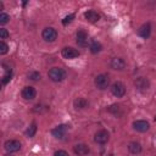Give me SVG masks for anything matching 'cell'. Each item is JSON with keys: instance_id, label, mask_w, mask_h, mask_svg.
<instances>
[{"instance_id": "1", "label": "cell", "mask_w": 156, "mask_h": 156, "mask_svg": "<svg viewBox=\"0 0 156 156\" xmlns=\"http://www.w3.org/2000/svg\"><path fill=\"white\" fill-rule=\"evenodd\" d=\"M48 76H49V78H50L52 82H62V80L66 78L67 73H66V71H65L63 68L54 67V68H51V69L49 71Z\"/></svg>"}, {"instance_id": "2", "label": "cell", "mask_w": 156, "mask_h": 156, "mask_svg": "<svg viewBox=\"0 0 156 156\" xmlns=\"http://www.w3.org/2000/svg\"><path fill=\"white\" fill-rule=\"evenodd\" d=\"M41 37H43V39H44L45 41L52 43V41H55L56 38H57V32H56V29L52 28V27H46V28L43 30Z\"/></svg>"}, {"instance_id": "3", "label": "cell", "mask_w": 156, "mask_h": 156, "mask_svg": "<svg viewBox=\"0 0 156 156\" xmlns=\"http://www.w3.org/2000/svg\"><path fill=\"white\" fill-rule=\"evenodd\" d=\"M108 83H110V79L107 74H99L95 78V85L98 89H101V90L106 89L108 87Z\"/></svg>"}, {"instance_id": "4", "label": "cell", "mask_w": 156, "mask_h": 156, "mask_svg": "<svg viewBox=\"0 0 156 156\" xmlns=\"http://www.w3.org/2000/svg\"><path fill=\"white\" fill-rule=\"evenodd\" d=\"M111 93L117 98H122L126 94V87L121 82H115L111 87Z\"/></svg>"}, {"instance_id": "5", "label": "cell", "mask_w": 156, "mask_h": 156, "mask_svg": "<svg viewBox=\"0 0 156 156\" xmlns=\"http://www.w3.org/2000/svg\"><path fill=\"white\" fill-rule=\"evenodd\" d=\"M68 128L69 127L67 124H60V126H57L56 128H54L51 130V134L55 138H57V139H63L65 135H66V133H67V130H68Z\"/></svg>"}, {"instance_id": "6", "label": "cell", "mask_w": 156, "mask_h": 156, "mask_svg": "<svg viewBox=\"0 0 156 156\" xmlns=\"http://www.w3.org/2000/svg\"><path fill=\"white\" fill-rule=\"evenodd\" d=\"M4 146H5V150L10 154L11 152H17L21 149V143L18 140H7L4 144Z\"/></svg>"}, {"instance_id": "7", "label": "cell", "mask_w": 156, "mask_h": 156, "mask_svg": "<svg viewBox=\"0 0 156 156\" xmlns=\"http://www.w3.org/2000/svg\"><path fill=\"white\" fill-rule=\"evenodd\" d=\"M108 138H110V134L107 133V130L101 129V130H98V132L95 133L94 140H95L98 144H105V143L108 141Z\"/></svg>"}, {"instance_id": "8", "label": "cell", "mask_w": 156, "mask_h": 156, "mask_svg": "<svg viewBox=\"0 0 156 156\" xmlns=\"http://www.w3.org/2000/svg\"><path fill=\"white\" fill-rule=\"evenodd\" d=\"M133 128H134L136 132L144 133V132H147V130H149L150 124H149V122H146V121H144V119H139V121L133 122Z\"/></svg>"}, {"instance_id": "9", "label": "cell", "mask_w": 156, "mask_h": 156, "mask_svg": "<svg viewBox=\"0 0 156 156\" xmlns=\"http://www.w3.org/2000/svg\"><path fill=\"white\" fill-rule=\"evenodd\" d=\"M61 55L65 57V58H74V57H78L79 56V51L71 48V46H66L62 49L61 51Z\"/></svg>"}, {"instance_id": "10", "label": "cell", "mask_w": 156, "mask_h": 156, "mask_svg": "<svg viewBox=\"0 0 156 156\" xmlns=\"http://www.w3.org/2000/svg\"><path fill=\"white\" fill-rule=\"evenodd\" d=\"M77 44L79 46H83V48L88 45V34L85 30L80 29L77 32Z\"/></svg>"}, {"instance_id": "11", "label": "cell", "mask_w": 156, "mask_h": 156, "mask_svg": "<svg viewBox=\"0 0 156 156\" xmlns=\"http://www.w3.org/2000/svg\"><path fill=\"white\" fill-rule=\"evenodd\" d=\"M134 85H135V88H136L138 90L144 91V90H147V88H149L150 84H149V80H147L146 78H144V77H139V78L135 79Z\"/></svg>"}, {"instance_id": "12", "label": "cell", "mask_w": 156, "mask_h": 156, "mask_svg": "<svg viewBox=\"0 0 156 156\" xmlns=\"http://www.w3.org/2000/svg\"><path fill=\"white\" fill-rule=\"evenodd\" d=\"M37 95V90L33 87H24L22 90V98L26 100H33Z\"/></svg>"}, {"instance_id": "13", "label": "cell", "mask_w": 156, "mask_h": 156, "mask_svg": "<svg viewBox=\"0 0 156 156\" xmlns=\"http://www.w3.org/2000/svg\"><path fill=\"white\" fill-rule=\"evenodd\" d=\"M73 151L77 156H87L89 154V147L85 144H77L73 146Z\"/></svg>"}, {"instance_id": "14", "label": "cell", "mask_w": 156, "mask_h": 156, "mask_svg": "<svg viewBox=\"0 0 156 156\" xmlns=\"http://www.w3.org/2000/svg\"><path fill=\"white\" fill-rule=\"evenodd\" d=\"M111 67L113 68V69H116V71H122V69H124V67H126V62H124V60L123 58H121V57H113L112 60H111Z\"/></svg>"}, {"instance_id": "15", "label": "cell", "mask_w": 156, "mask_h": 156, "mask_svg": "<svg viewBox=\"0 0 156 156\" xmlns=\"http://www.w3.org/2000/svg\"><path fill=\"white\" fill-rule=\"evenodd\" d=\"M138 34H139L141 38L147 39V38L150 37V34H151V26H150V23L143 24V26L138 29Z\"/></svg>"}, {"instance_id": "16", "label": "cell", "mask_w": 156, "mask_h": 156, "mask_svg": "<svg viewBox=\"0 0 156 156\" xmlns=\"http://www.w3.org/2000/svg\"><path fill=\"white\" fill-rule=\"evenodd\" d=\"M84 17L87 18V21H89V22H91V23H95V22H98V21L100 20V15H99L98 12H95L94 10L87 11V12L84 13Z\"/></svg>"}, {"instance_id": "17", "label": "cell", "mask_w": 156, "mask_h": 156, "mask_svg": "<svg viewBox=\"0 0 156 156\" xmlns=\"http://www.w3.org/2000/svg\"><path fill=\"white\" fill-rule=\"evenodd\" d=\"M128 150H129L130 154L136 155V154H139L141 151V145L139 143H136V141H132V143L128 144Z\"/></svg>"}, {"instance_id": "18", "label": "cell", "mask_w": 156, "mask_h": 156, "mask_svg": "<svg viewBox=\"0 0 156 156\" xmlns=\"http://www.w3.org/2000/svg\"><path fill=\"white\" fill-rule=\"evenodd\" d=\"M73 104H74V107H76L77 110H82V108H85V107L88 106V101H87L84 98H78V99H76Z\"/></svg>"}, {"instance_id": "19", "label": "cell", "mask_w": 156, "mask_h": 156, "mask_svg": "<svg viewBox=\"0 0 156 156\" xmlns=\"http://www.w3.org/2000/svg\"><path fill=\"white\" fill-rule=\"evenodd\" d=\"M89 49H90V51H91L93 54H98V52H100V51H101V49H102V45H101L99 41H96V40H93V41L90 43V46H89Z\"/></svg>"}, {"instance_id": "20", "label": "cell", "mask_w": 156, "mask_h": 156, "mask_svg": "<svg viewBox=\"0 0 156 156\" xmlns=\"http://www.w3.org/2000/svg\"><path fill=\"white\" fill-rule=\"evenodd\" d=\"M35 132H37V124L33 122L32 124H30V127L27 129V132H26V134H27V136H29V138H32V136H34V134H35Z\"/></svg>"}, {"instance_id": "21", "label": "cell", "mask_w": 156, "mask_h": 156, "mask_svg": "<svg viewBox=\"0 0 156 156\" xmlns=\"http://www.w3.org/2000/svg\"><path fill=\"white\" fill-rule=\"evenodd\" d=\"M9 21H10V16L7 13H5V12H1L0 13V23L1 24H6Z\"/></svg>"}, {"instance_id": "22", "label": "cell", "mask_w": 156, "mask_h": 156, "mask_svg": "<svg viewBox=\"0 0 156 156\" xmlns=\"http://www.w3.org/2000/svg\"><path fill=\"white\" fill-rule=\"evenodd\" d=\"M28 78L32 79V80H39L40 79V73L39 72H29Z\"/></svg>"}, {"instance_id": "23", "label": "cell", "mask_w": 156, "mask_h": 156, "mask_svg": "<svg viewBox=\"0 0 156 156\" xmlns=\"http://www.w3.org/2000/svg\"><path fill=\"white\" fill-rule=\"evenodd\" d=\"M7 51H9L7 44H6L5 41H1V43H0V54H1V55H5Z\"/></svg>"}, {"instance_id": "24", "label": "cell", "mask_w": 156, "mask_h": 156, "mask_svg": "<svg viewBox=\"0 0 156 156\" xmlns=\"http://www.w3.org/2000/svg\"><path fill=\"white\" fill-rule=\"evenodd\" d=\"M73 18H74V15H73V13H71V15L66 16V17L62 20V24H63V26H66L67 23H71V22L73 21Z\"/></svg>"}, {"instance_id": "25", "label": "cell", "mask_w": 156, "mask_h": 156, "mask_svg": "<svg viewBox=\"0 0 156 156\" xmlns=\"http://www.w3.org/2000/svg\"><path fill=\"white\" fill-rule=\"evenodd\" d=\"M11 76H12L11 72H6V73L4 74V77H2V84H6V83L11 79Z\"/></svg>"}, {"instance_id": "26", "label": "cell", "mask_w": 156, "mask_h": 156, "mask_svg": "<svg viewBox=\"0 0 156 156\" xmlns=\"http://www.w3.org/2000/svg\"><path fill=\"white\" fill-rule=\"evenodd\" d=\"M9 37V32L5 28H0V39H6Z\"/></svg>"}, {"instance_id": "27", "label": "cell", "mask_w": 156, "mask_h": 156, "mask_svg": "<svg viewBox=\"0 0 156 156\" xmlns=\"http://www.w3.org/2000/svg\"><path fill=\"white\" fill-rule=\"evenodd\" d=\"M118 110H119V106H118V105H112V106L108 107V111L112 112V113H116V115H117Z\"/></svg>"}, {"instance_id": "28", "label": "cell", "mask_w": 156, "mask_h": 156, "mask_svg": "<svg viewBox=\"0 0 156 156\" xmlns=\"http://www.w3.org/2000/svg\"><path fill=\"white\" fill-rule=\"evenodd\" d=\"M54 156H69L65 150H57L54 152Z\"/></svg>"}, {"instance_id": "29", "label": "cell", "mask_w": 156, "mask_h": 156, "mask_svg": "<svg viewBox=\"0 0 156 156\" xmlns=\"http://www.w3.org/2000/svg\"><path fill=\"white\" fill-rule=\"evenodd\" d=\"M155 119H156V117H155Z\"/></svg>"}]
</instances>
